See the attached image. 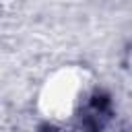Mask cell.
<instances>
[{
  "instance_id": "6da1fadb",
  "label": "cell",
  "mask_w": 132,
  "mask_h": 132,
  "mask_svg": "<svg viewBox=\"0 0 132 132\" xmlns=\"http://www.w3.org/2000/svg\"><path fill=\"white\" fill-rule=\"evenodd\" d=\"M95 89V74L82 64H62L52 70L37 91V111L52 124L72 122L89 103Z\"/></svg>"
}]
</instances>
